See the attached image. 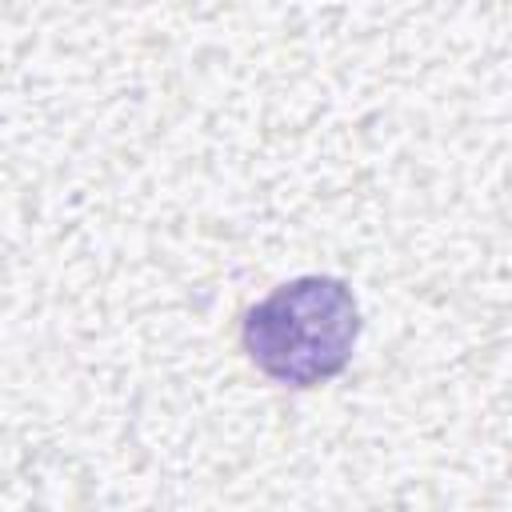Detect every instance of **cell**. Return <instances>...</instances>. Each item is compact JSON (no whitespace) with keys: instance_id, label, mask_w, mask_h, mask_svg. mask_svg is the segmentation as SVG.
<instances>
[{"instance_id":"cell-1","label":"cell","mask_w":512,"mask_h":512,"mask_svg":"<svg viewBox=\"0 0 512 512\" xmlns=\"http://www.w3.org/2000/svg\"><path fill=\"white\" fill-rule=\"evenodd\" d=\"M360 304L340 276H296L260 296L240 320L248 364L284 388H316L352 364Z\"/></svg>"}]
</instances>
